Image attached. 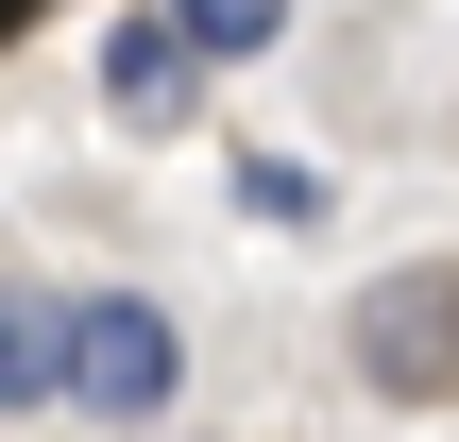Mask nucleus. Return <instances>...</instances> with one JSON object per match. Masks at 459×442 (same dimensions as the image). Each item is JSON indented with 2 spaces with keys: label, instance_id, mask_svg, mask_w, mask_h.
<instances>
[{
  "label": "nucleus",
  "instance_id": "f257e3e1",
  "mask_svg": "<svg viewBox=\"0 0 459 442\" xmlns=\"http://www.w3.org/2000/svg\"><path fill=\"white\" fill-rule=\"evenodd\" d=\"M170 375H187L170 307H153V290H85V375H68V392H85L102 426H153V409H170Z\"/></svg>",
  "mask_w": 459,
  "mask_h": 442
},
{
  "label": "nucleus",
  "instance_id": "f03ea898",
  "mask_svg": "<svg viewBox=\"0 0 459 442\" xmlns=\"http://www.w3.org/2000/svg\"><path fill=\"white\" fill-rule=\"evenodd\" d=\"M358 375H375V392H443L459 375V273H392V290L358 307Z\"/></svg>",
  "mask_w": 459,
  "mask_h": 442
},
{
  "label": "nucleus",
  "instance_id": "7ed1b4c3",
  "mask_svg": "<svg viewBox=\"0 0 459 442\" xmlns=\"http://www.w3.org/2000/svg\"><path fill=\"white\" fill-rule=\"evenodd\" d=\"M102 102H119L136 136H170V119H187V17H136V34H102Z\"/></svg>",
  "mask_w": 459,
  "mask_h": 442
},
{
  "label": "nucleus",
  "instance_id": "20e7f679",
  "mask_svg": "<svg viewBox=\"0 0 459 442\" xmlns=\"http://www.w3.org/2000/svg\"><path fill=\"white\" fill-rule=\"evenodd\" d=\"M170 17H187V51H273L290 34V0H170Z\"/></svg>",
  "mask_w": 459,
  "mask_h": 442
},
{
  "label": "nucleus",
  "instance_id": "39448f33",
  "mask_svg": "<svg viewBox=\"0 0 459 442\" xmlns=\"http://www.w3.org/2000/svg\"><path fill=\"white\" fill-rule=\"evenodd\" d=\"M238 204H255V221H324V170H290V153H238Z\"/></svg>",
  "mask_w": 459,
  "mask_h": 442
},
{
  "label": "nucleus",
  "instance_id": "423d86ee",
  "mask_svg": "<svg viewBox=\"0 0 459 442\" xmlns=\"http://www.w3.org/2000/svg\"><path fill=\"white\" fill-rule=\"evenodd\" d=\"M17 17H51V0H17Z\"/></svg>",
  "mask_w": 459,
  "mask_h": 442
}]
</instances>
